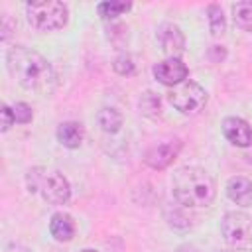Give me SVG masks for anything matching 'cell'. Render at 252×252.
<instances>
[{
  "label": "cell",
  "instance_id": "cell-1",
  "mask_svg": "<svg viewBox=\"0 0 252 252\" xmlns=\"http://www.w3.org/2000/svg\"><path fill=\"white\" fill-rule=\"evenodd\" d=\"M6 67L10 75L28 91L49 93L55 85V73L51 63L26 45H16L6 53Z\"/></svg>",
  "mask_w": 252,
  "mask_h": 252
},
{
  "label": "cell",
  "instance_id": "cell-2",
  "mask_svg": "<svg viewBox=\"0 0 252 252\" xmlns=\"http://www.w3.org/2000/svg\"><path fill=\"white\" fill-rule=\"evenodd\" d=\"M171 191L179 205L187 209H195V207H209L215 201L217 185L215 179L203 167L185 165L173 173Z\"/></svg>",
  "mask_w": 252,
  "mask_h": 252
},
{
  "label": "cell",
  "instance_id": "cell-3",
  "mask_svg": "<svg viewBox=\"0 0 252 252\" xmlns=\"http://www.w3.org/2000/svg\"><path fill=\"white\" fill-rule=\"evenodd\" d=\"M26 185L30 193H39L43 201L51 205H63L71 197V185L67 177L45 167H32L26 175Z\"/></svg>",
  "mask_w": 252,
  "mask_h": 252
},
{
  "label": "cell",
  "instance_id": "cell-4",
  "mask_svg": "<svg viewBox=\"0 0 252 252\" xmlns=\"http://www.w3.org/2000/svg\"><path fill=\"white\" fill-rule=\"evenodd\" d=\"M26 16L32 28L37 32H55L61 30L69 20V8L67 4L59 0H41V2H30L26 6Z\"/></svg>",
  "mask_w": 252,
  "mask_h": 252
},
{
  "label": "cell",
  "instance_id": "cell-5",
  "mask_svg": "<svg viewBox=\"0 0 252 252\" xmlns=\"http://www.w3.org/2000/svg\"><path fill=\"white\" fill-rule=\"evenodd\" d=\"M167 100L181 114L193 116V114H199L205 108V104H207V91L199 83L187 79V81H183V83H179V85L169 89Z\"/></svg>",
  "mask_w": 252,
  "mask_h": 252
},
{
  "label": "cell",
  "instance_id": "cell-6",
  "mask_svg": "<svg viewBox=\"0 0 252 252\" xmlns=\"http://www.w3.org/2000/svg\"><path fill=\"white\" fill-rule=\"evenodd\" d=\"M220 232L234 250H252V217L230 211L220 220Z\"/></svg>",
  "mask_w": 252,
  "mask_h": 252
},
{
  "label": "cell",
  "instance_id": "cell-7",
  "mask_svg": "<svg viewBox=\"0 0 252 252\" xmlns=\"http://www.w3.org/2000/svg\"><path fill=\"white\" fill-rule=\"evenodd\" d=\"M152 73H154L156 81H159L161 85L175 87V85L187 81L189 69L179 57H165V59H161L159 63L154 65Z\"/></svg>",
  "mask_w": 252,
  "mask_h": 252
},
{
  "label": "cell",
  "instance_id": "cell-8",
  "mask_svg": "<svg viewBox=\"0 0 252 252\" xmlns=\"http://www.w3.org/2000/svg\"><path fill=\"white\" fill-rule=\"evenodd\" d=\"M158 41L167 57H179L185 49V35L175 24H161L158 28Z\"/></svg>",
  "mask_w": 252,
  "mask_h": 252
},
{
  "label": "cell",
  "instance_id": "cell-9",
  "mask_svg": "<svg viewBox=\"0 0 252 252\" xmlns=\"http://www.w3.org/2000/svg\"><path fill=\"white\" fill-rule=\"evenodd\" d=\"M222 134L230 144L238 148H248L252 144V128L240 116H226L222 120Z\"/></svg>",
  "mask_w": 252,
  "mask_h": 252
},
{
  "label": "cell",
  "instance_id": "cell-10",
  "mask_svg": "<svg viewBox=\"0 0 252 252\" xmlns=\"http://www.w3.org/2000/svg\"><path fill=\"white\" fill-rule=\"evenodd\" d=\"M179 148H181L179 142H163V144H158V146H154V148H150L146 152L144 161L152 169H163V167H167L177 158Z\"/></svg>",
  "mask_w": 252,
  "mask_h": 252
},
{
  "label": "cell",
  "instance_id": "cell-11",
  "mask_svg": "<svg viewBox=\"0 0 252 252\" xmlns=\"http://www.w3.org/2000/svg\"><path fill=\"white\" fill-rule=\"evenodd\" d=\"M226 195L232 203L242 205V207H250L252 205V181L242 177V175L230 177L226 183Z\"/></svg>",
  "mask_w": 252,
  "mask_h": 252
},
{
  "label": "cell",
  "instance_id": "cell-12",
  "mask_svg": "<svg viewBox=\"0 0 252 252\" xmlns=\"http://www.w3.org/2000/svg\"><path fill=\"white\" fill-rule=\"evenodd\" d=\"M83 138H85V128L81 122H75V120H69V122H61L59 128H57V140L61 146L69 148V150H75L83 144Z\"/></svg>",
  "mask_w": 252,
  "mask_h": 252
},
{
  "label": "cell",
  "instance_id": "cell-13",
  "mask_svg": "<svg viewBox=\"0 0 252 252\" xmlns=\"http://www.w3.org/2000/svg\"><path fill=\"white\" fill-rule=\"evenodd\" d=\"M49 232L57 242H69L75 236V220L67 213H55L49 220Z\"/></svg>",
  "mask_w": 252,
  "mask_h": 252
},
{
  "label": "cell",
  "instance_id": "cell-14",
  "mask_svg": "<svg viewBox=\"0 0 252 252\" xmlns=\"http://www.w3.org/2000/svg\"><path fill=\"white\" fill-rule=\"evenodd\" d=\"M96 120H98V126L108 132V134H114L120 130L122 126V114L116 110V108H102L98 114H96Z\"/></svg>",
  "mask_w": 252,
  "mask_h": 252
},
{
  "label": "cell",
  "instance_id": "cell-15",
  "mask_svg": "<svg viewBox=\"0 0 252 252\" xmlns=\"http://www.w3.org/2000/svg\"><path fill=\"white\" fill-rule=\"evenodd\" d=\"M130 8H132V4L130 2H122V0H106V2H100L96 6L98 16L104 18V20H114V18L126 14Z\"/></svg>",
  "mask_w": 252,
  "mask_h": 252
},
{
  "label": "cell",
  "instance_id": "cell-16",
  "mask_svg": "<svg viewBox=\"0 0 252 252\" xmlns=\"http://www.w3.org/2000/svg\"><path fill=\"white\" fill-rule=\"evenodd\" d=\"M232 18L238 28H242L244 32H252V0L236 2L232 6Z\"/></svg>",
  "mask_w": 252,
  "mask_h": 252
},
{
  "label": "cell",
  "instance_id": "cell-17",
  "mask_svg": "<svg viewBox=\"0 0 252 252\" xmlns=\"http://www.w3.org/2000/svg\"><path fill=\"white\" fill-rule=\"evenodd\" d=\"M207 20H209V30H211L213 35L224 33L226 22H224L222 8H220L219 4H209V6H207Z\"/></svg>",
  "mask_w": 252,
  "mask_h": 252
},
{
  "label": "cell",
  "instance_id": "cell-18",
  "mask_svg": "<svg viewBox=\"0 0 252 252\" xmlns=\"http://www.w3.org/2000/svg\"><path fill=\"white\" fill-rule=\"evenodd\" d=\"M140 110L142 114L150 116V118H158L161 114V100L156 93L152 91H146L142 96H140Z\"/></svg>",
  "mask_w": 252,
  "mask_h": 252
},
{
  "label": "cell",
  "instance_id": "cell-19",
  "mask_svg": "<svg viewBox=\"0 0 252 252\" xmlns=\"http://www.w3.org/2000/svg\"><path fill=\"white\" fill-rule=\"evenodd\" d=\"M112 67H114V71H116L118 75H122V77H130V75L136 73V63H134V59H132L128 53L118 55V57L114 59Z\"/></svg>",
  "mask_w": 252,
  "mask_h": 252
},
{
  "label": "cell",
  "instance_id": "cell-20",
  "mask_svg": "<svg viewBox=\"0 0 252 252\" xmlns=\"http://www.w3.org/2000/svg\"><path fill=\"white\" fill-rule=\"evenodd\" d=\"M12 114H14V120L18 124H30L32 118H33L32 106L28 102H16V104H12Z\"/></svg>",
  "mask_w": 252,
  "mask_h": 252
},
{
  "label": "cell",
  "instance_id": "cell-21",
  "mask_svg": "<svg viewBox=\"0 0 252 252\" xmlns=\"http://www.w3.org/2000/svg\"><path fill=\"white\" fill-rule=\"evenodd\" d=\"M0 118H2V122H0V126H2V132L10 130V126L16 122V120H14V114H12V106H8V104H2V108H0Z\"/></svg>",
  "mask_w": 252,
  "mask_h": 252
},
{
  "label": "cell",
  "instance_id": "cell-22",
  "mask_svg": "<svg viewBox=\"0 0 252 252\" xmlns=\"http://www.w3.org/2000/svg\"><path fill=\"white\" fill-rule=\"evenodd\" d=\"M106 32H108L106 35H108V39H110L112 43H118V39H116L118 35H120L122 39H126V35H128V33H126V32H128V30H126V26H122V24H116V26H110V28H108Z\"/></svg>",
  "mask_w": 252,
  "mask_h": 252
},
{
  "label": "cell",
  "instance_id": "cell-23",
  "mask_svg": "<svg viewBox=\"0 0 252 252\" xmlns=\"http://www.w3.org/2000/svg\"><path fill=\"white\" fill-rule=\"evenodd\" d=\"M209 57H211V61L219 63V61H222V59L226 57V51H224V47H220V45H213L211 51H209Z\"/></svg>",
  "mask_w": 252,
  "mask_h": 252
},
{
  "label": "cell",
  "instance_id": "cell-24",
  "mask_svg": "<svg viewBox=\"0 0 252 252\" xmlns=\"http://www.w3.org/2000/svg\"><path fill=\"white\" fill-rule=\"evenodd\" d=\"M10 30H12V26H10V16H4V18H2V39H4V41L8 39Z\"/></svg>",
  "mask_w": 252,
  "mask_h": 252
},
{
  "label": "cell",
  "instance_id": "cell-25",
  "mask_svg": "<svg viewBox=\"0 0 252 252\" xmlns=\"http://www.w3.org/2000/svg\"><path fill=\"white\" fill-rule=\"evenodd\" d=\"M177 252H199V250L195 246H191V244H183V246L177 248Z\"/></svg>",
  "mask_w": 252,
  "mask_h": 252
},
{
  "label": "cell",
  "instance_id": "cell-26",
  "mask_svg": "<svg viewBox=\"0 0 252 252\" xmlns=\"http://www.w3.org/2000/svg\"><path fill=\"white\" fill-rule=\"evenodd\" d=\"M81 252H96V250H91V248H85V250H81Z\"/></svg>",
  "mask_w": 252,
  "mask_h": 252
},
{
  "label": "cell",
  "instance_id": "cell-27",
  "mask_svg": "<svg viewBox=\"0 0 252 252\" xmlns=\"http://www.w3.org/2000/svg\"><path fill=\"white\" fill-rule=\"evenodd\" d=\"M219 252H236V250H219Z\"/></svg>",
  "mask_w": 252,
  "mask_h": 252
}]
</instances>
